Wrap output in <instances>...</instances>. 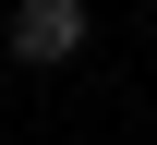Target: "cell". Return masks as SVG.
<instances>
[{
	"mask_svg": "<svg viewBox=\"0 0 157 145\" xmlns=\"http://www.w3.org/2000/svg\"><path fill=\"white\" fill-rule=\"evenodd\" d=\"M0 36H12L24 73H60V61H85L97 12H85V0H12V24H0Z\"/></svg>",
	"mask_w": 157,
	"mask_h": 145,
	"instance_id": "cell-1",
	"label": "cell"
}]
</instances>
